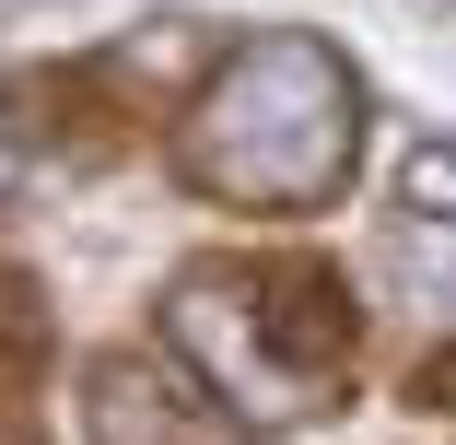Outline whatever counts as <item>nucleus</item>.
Masks as SVG:
<instances>
[{"label":"nucleus","instance_id":"obj_3","mask_svg":"<svg viewBox=\"0 0 456 445\" xmlns=\"http://www.w3.org/2000/svg\"><path fill=\"white\" fill-rule=\"evenodd\" d=\"M82 445H246V422H223L152 351H106V364H82Z\"/></svg>","mask_w":456,"mask_h":445},{"label":"nucleus","instance_id":"obj_5","mask_svg":"<svg viewBox=\"0 0 456 445\" xmlns=\"http://www.w3.org/2000/svg\"><path fill=\"white\" fill-rule=\"evenodd\" d=\"M12 188H24V118L0 106V200H12Z\"/></svg>","mask_w":456,"mask_h":445},{"label":"nucleus","instance_id":"obj_4","mask_svg":"<svg viewBox=\"0 0 456 445\" xmlns=\"http://www.w3.org/2000/svg\"><path fill=\"white\" fill-rule=\"evenodd\" d=\"M36 364H47V305H36V282L12 270V258H0V387L36 375Z\"/></svg>","mask_w":456,"mask_h":445},{"label":"nucleus","instance_id":"obj_2","mask_svg":"<svg viewBox=\"0 0 456 445\" xmlns=\"http://www.w3.org/2000/svg\"><path fill=\"white\" fill-rule=\"evenodd\" d=\"M164 351L223 422H316L351 387V293L305 258H200L164 282Z\"/></svg>","mask_w":456,"mask_h":445},{"label":"nucleus","instance_id":"obj_1","mask_svg":"<svg viewBox=\"0 0 456 445\" xmlns=\"http://www.w3.org/2000/svg\"><path fill=\"white\" fill-rule=\"evenodd\" d=\"M351 164H362V82L305 24H269V36L223 47L211 82L188 95V118H175V176L223 211L305 223L351 188Z\"/></svg>","mask_w":456,"mask_h":445}]
</instances>
